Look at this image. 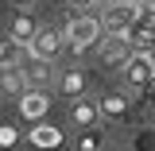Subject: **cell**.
Listing matches in <instances>:
<instances>
[{
	"mask_svg": "<svg viewBox=\"0 0 155 151\" xmlns=\"http://www.w3.org/2000/svg\"><path fill=\"white\" fill-rule=\"evenodd\" d=\"M101 39H105V19H97V16H78V19L66 23V43H70V51H89Z\"/></svg>",
	"mask_w": 155,
	"mask_h": 151,
	"instance_id": "1",
	"label": "cell"
},
{
	"mask_svg": "<svg viewBox=\"0 0 155 151\" xmlns=\"http://www.w3.org/2000/svg\"><path fill=\"white\" fill-rule=\"evenodd\" d=\"M120 70H124V81L132 89H151L155 85V54L151 51H136Z\"/></svg>",
	"mask_w": 155,
	"mask_h": 151,
	"instance_id": "2",
	"label": "cell"
},
{
	"mask_svg": "<svg viewBox=\"0 0 155 151\" xmlns=\"http://www.w3.org/2000/svg\"><path fill=\"white\" fill-rule=\"evenodd\" d=\"M101 19H105V35H128L136 27V19H140V4H120V0H113Z\"/></svg>",
	"mask_w": 155,
	"mask_h": 151,
	"instance_id": "3",
	"label": "cell"
},
{
	"mask_svg": "<svg viewBox=\"0 0 155 151\" xmlns=\"http://www.w3.org/2000/svg\"><path fill=\"white\" fill-rule=\"evenodd\" d=\"M101 54H105V66H124V62L136 54V47L124 35H105L101 39Z\"/></svg>",
	"mask_w": 155,
	"mask_h": 151,
	"instance_id": "4",
	"label": "cell"
},
{
	"mask_svg": "<svg viewBox=\"0 0 155 151\" xmlns=\"http://www.w3.org/2000/svg\"><path fill=\"white\" fill-rule=\"evenodd\" d=\"M39 31H43V27H39V19L31 16V12H16V16L8 19V39H16L23 47H31V39H35Z\"/></svg>",
	"mask_w": 155,
	"mask_h": 151,
	"instance_id": "5",
	"label": "cell"
},
{
	"mask_svg": "<svg viewBox=\"0 0 155 151\" xmlns=\"http://www.w3.org/2000/svg\"><path fill=\"white\" fill-rule=\"evenodd\" d=\"M62 43H66V31H51V27H43L35 39H31V54L39 58H58V51H62Z\"/></svg>",
	"mask_w": 155,
	"mask_h": 151,
	"instance_id": "6",
	"label": "cell"
},
{
	"mask_svg": "<svg viewBox=\"0 0 155 151\" xmlns=\"http://www.w3.org/2000/svg\"><path fill=\"white\" fill-rule=\"evenodd\" d=\"M47 109H51V97L43 93V89H31V93H23V97H19V113L27 116V120L47 116Z\"/></svg>",
	"mask_w": 155,
	"mask_h": 151,
	"instance_id": "7",
	"label": "cell"
},
{
	"mask_svg": "<svg viewBox=\"0 0 155 151\" xmlns=\"http://www.w3.org/2000/svg\"><path fill=\"white\" fill-rule=\"evenodd\" d=\"M97 120H101V101H78L70 109V124L74 128H93Z\"/></svg>",
	"mask_w": 155,
	"mask_h": 151,
	"instance_id": "8",
	"label": "cell"
},
{
	"mask_svg": "<svg viewBox=\"0 0 155 151\" xmlns=\"http://www.w3.org/2000/svg\"><path fill=\"white\" fill-rule=\"evenodd\" d=\"M128 109H132V105H128L124 93H105L101 97V116H109V120H124Z\"/></svg>",
	"mask_w": 155,
	"mask_h": 151,
	"instance_id": "9",
	"label": "cell"
},
{
	"mask_svg": "<svg viewBox=\"0 0 155 151\" xmlns=\"http://www.w3.org/2000/svg\"><path fill=\"white\" fill-rule=\"evenodd\" d=\"M54 58H39V54H31L27 58V77H31V85H43V81H51V74H54V66H51Z\"/></svg>",
	"mask_w": 155,
	"mask_h": 151,
	"instance_id": "10",
	"label": "cell"
},
{
	"mask_svg": "<svg viewBox=\"0 0 155 151\" xmlns=\"http://www.w3.org/2000/svg\"><path fill=\"white\" fill-rule=\"evenodd\" d=\"M27 85H31L27 70H19V66L4 70V93H8V97H23V93H27Z\"/></svg>",
	"mask_w": 155,
	"mask_h": 151,
	"instance_id": "11",
	"label": "cell"
},
{
	"mask_svg": "<svg viewBox=\"0 0 155 151\" xmlns=\"http://www.w3.org/2000/svg\"><path fill=\"white\" fill-rule=\"evenodd\" d=\"M124 39L132 43L136 51H155V27H143V23H136V27H132Z\"/></svg>",
	"mask_w": 155,
	"mask_h": 151,
	"instance_id": "12",
	"label": "cell"
},
{
	"mask_svg": "<svg viewBox=\"0 0 155 151\" xmlns=\"http://www.w3.org/2000/svg\"><path fill=\"white\" fill-rule=\"evenodd\" d=\"M58 89H62L66 97H81V89H85V74H81V70H66Z\"/></svg>",
	"mask_w": 155,
	"mask_h": 151,
	"instance_id": "13",
	"label": "cell"
},
{
	"mask_svg": "<svg viewBox=\"0 0 155 151\" xmlns=\"http://www.w3.org/2000/svg\"><path fill=\"white\" fill-rule=\"evenodd\" d=\"M78 151H105V140H101V132L97 128H81V136H78Z\"/></svg>",
	"mask_w": 155,
	"mask_h": 151,
	"instance_id": "14",
	"label": "cell"
},
{
	"mask_svg": "<svg viewBox=\"0 0 155 151\" xmlns=\"http://www.w3.org/2000/svg\"><path fill=\"white\" fill-rule=\"evenodd\" d=\"M19 51H23V43H16V39H4V43H0V62H4V70H12L19 62Z\"/></svg>",
	"mask_w": 155,
	"mask_h": 151,
	"instance_id": "15",
	"label": "cell"
},
{
	"mask_svg": "<svg viewBox=\"0 0 155 151\" xmlns=\"http://www.w3.org/2000/svg\"><path fill=\"white\" fill-rule=\"evenodd\" d=\"M31 140H35V143H58V132H51V128H35Z\"/></svg>",
	"mask_w": 155,
	"mask_h": 151,
	"instance_id": "16",
	"label": "cell"
},
{
	"mask_svg": "<svg viewBox=\"0 0 155 151\" xmlns=\"http://www.w3.org/2000/svg\"><path fill=\"white\" fill-rule=\"evenodd\" d=\"M16 140H19V136H16V128H12V124H4V128H0V147H12Z\"/></svg>",
	"mask_w": 155,
	"mask_h": 151,
	"instance_id": "17",
	"label": "cell"
},
{
	"mask_svg": "<svg viewBox=\"0 0 155 151\" xmlns=\"http://www.w3.org/2000/svg\"><path fill=\"white\" fill-rule=\"evenodd\" d=\"M89 4H97V0H70V8H89Z\"/></svg>",
	"mask_w": 155,
	"mask_h": 151,
	"instance_id": "18",
	"label": "cell"
},
{
	"mask_svg": "<svg viewBox=\"0 0 155 151\" xmlns=\"http://www.w3.org/2000/svg\"><path fill=\"white\" fill-rule=\"evenodd\" d=\"M16 4H19V8H27V4H31V0H16Z\"/></svg>",
	"mask_w": 155,
	"mask_h": 151,
	"instance_id": "19",
	"label": "cell"
},
{
	"mask_svg": "<svg viewBox=\"0 0 155 151\" xmlns=\"http://www.w3.org/2000/svg\"><path fill=\"white\" fill-rule=\"evenodd\" d=\"M120 4H140V0H120Z\"/></svg>",
	"mask_w": 155,
	"mask_h": 151,
	"instance_id": "20",
	"label": "cell"
},
{
	"mask_svg": "<svg viewBox=\"0 0 155 151\" xmlns=\"http://www.w3.org/2000/svg\"><path fill=\"white\" fill-rule=\"evenodd\" d=\"M151 54H155V51H151Z\"/></svg>",
	"mask_w": 155,
	"mask_h": 151,
	"instance_id": "21",
	"label": "cell"
}]
</instances>
